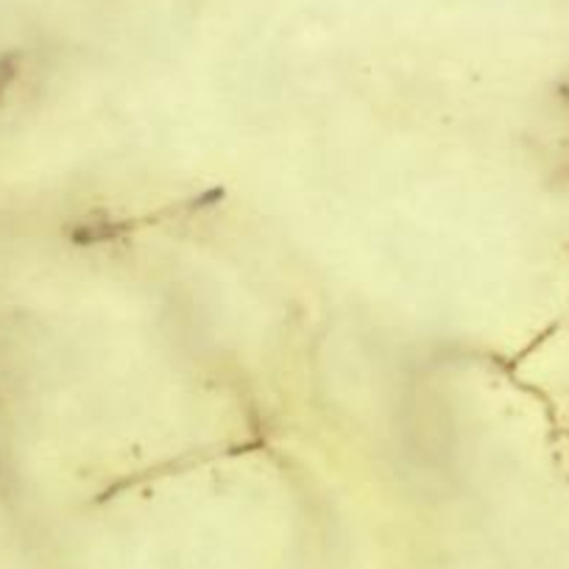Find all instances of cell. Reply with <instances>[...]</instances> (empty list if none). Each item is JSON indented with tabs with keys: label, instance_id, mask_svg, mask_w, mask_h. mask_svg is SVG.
<instances>
[{
	"label": "cell",
	"instance_id": "obj_1",
	"mask_svg": "<svg viewBox=\"0 0 569 569\" xmlns=\"http://www.w3.org/2000/svg\"><path fill=\"white\" fill-rule=\"evenodd\" d=\"M545 382L547 391L556 399L558 416L567 425L569 433V310L563 316L561 327H558L556 338L550 343V352H547L545 360Z\"/></svg>",
	"mask_w": 569,
	"mask_h": 569
}]
</instances>
